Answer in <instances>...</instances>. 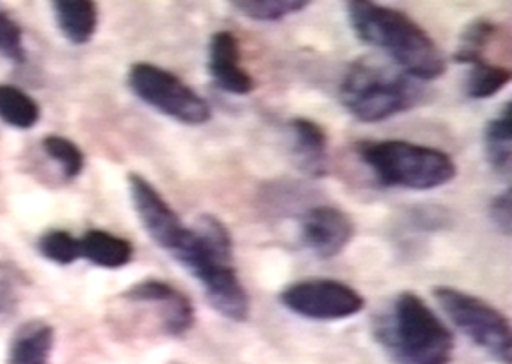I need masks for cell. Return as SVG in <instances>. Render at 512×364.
<instances>
[{
    "label": "cell",
    "mask_w": 512,
    "mask_h": 364,
    "mask_svg": "<svg viewBox=\"0 0 512 364\" xmlns=\"http://www.w3.org/2000/svg\"><path fill=\"white\" fill-rule=\"evenodd\" d=\"M339 97L347 112L361 122L376 124L410 112L427 101L423 82L376 59H359L343 77Z\"/></svg>",
    "instance_id": "277c9868"
},
{
    "label": "cell",
    "mask_w": 512,
    "mask_h": 364,
    "mask_svg": "<svg viewBox=\"0 0 512 364\" xmlns=\"http://www.w3.org/2000/svg\"><path fill=\"white\" fill-rule=\"evenodd\" d=\"M126 82L139 101L172 121L201 126L212 119L210 104L183 79L157 64L135 62L128 70Z\"/></svg>",
    "instance_id": "52a82bcc"
},
{
    "label": "cell",
    "mask_w": 512,
    "mask_h": 364,
    "mask_svg": "<svg viewBox=\"0 0 512 364\" xmlns=\"http://www.w3.org/2000/svg\"><path fill=\"white\" fill-rule=\"evenodd\" d=\"M128 190L144 232L161 250L172 255L183 241L188 226L141 173H128Z\"/></svg>",
    "instance_id": "9c48e42d"
},
{
    "label": "cell",
    "mask_w": 512,
    "mask_h": 364,
    "mask_svg": "<svg viewBox=\"0 0 512 364\" xmlns=\"http://www.w3.org/2000/svg\"><path fill=\"white\" fill-rule=\"evenodd\" d=\"M511 77V70L507 66L489 61L474 62L469 66L465 79V93L476 101L491 99L511 82Z\"/></svg>",
    "instance_id": "ffe728a7"
},
{
    "label": "cell",
    "mask_w": 512,
    "mask_h": 364,
    "mask_svg": "<svg viewBox=\"0 0 512 364\" xmlns=\"http://www.w3.org/2000/svg\"><path fill=\"white\" fill-rule=\"evenodd\" d=\"M53 15L62 37L73 44H88L97 33L99 11L90 0H55Z\"/></svg>",
    "instance_id": "2e32d148"
},
{
    "label": "cell",
    "mask_w": 512,
    "mask_h": 364,
    "mask_svg": "<svg viewBox=\"0 0 512 364\" xmlns=\"http://www.w3.org/2000/svg\"><path fill=\"white\" fill-rule=\"evenodd\" d=\"M42 150L52 159L66 181H75L84 170V153L75 142L62 135H46Z\"/></svg>",
    "instance_id": "7402d4cb"
},
{
    "label": "cell",
    "mask_w": 512,
    "mask_h": 364,
    "mask_svg": "<svg viewBox=\"0 0 512 364\" xmlns=\"http://www.w3.org/2000/svg\"><path fill=\"white\" fill-rule=\"evenodd\" d=\"M356 152L379 184L387 188L429 192L449 184L458 175L449 153L423 144L400 139L363 141Z\"/></svg>",
    "instance_id": "5b68a950"
},
{
    "label": "cell",
    "mask_w": 512,
    "mask_h": 364,
    "mask_svg": "<svg viewBox=\"0 0 512 364\" xmlns=\"http://www.w3.org/2000/svg\"><path fill=\"white\" fill-rule=\"evenodd\" d=\"M288 312L310 321H343L365 310V297L336 279H303L279 294Z\"/></svg>",
    "instance_id": "ba28073f"
},
{
    "label": "cell",
    "mask_w": 512,
    "mask_h": 364,
    "mask_svg": "<svg viewBox=\"0 0 512 364\" xmlns=\"http://www.w3.org/2000/svg\"><path fill=\"white\" fill-rule=\"evenodd\" d=\"M123 299L155 308L164 334L170 337H183L194 328V304L174 284L161 279H144L132 284Z\"/></svg>",
    "instance_id": "30bf717a"
},
{
    "label": "cell",
    "mask_w": 512,
    "mask_h": 364,
    "mask_svg": "<svg viewBox=\"0 0 512 364\" xmlns=\"http://www.w3.org/2000/svg\"><path fill=\"white\" fill-rule=\"evenodd\" d=\"M500 37V26L491 19H476L461 31L458 48L454 51V61L471 66L474 62L487 61L485 53Z\"/></svg>",
    "instance_id": "d6986e66"
},
{
    "label": "cell",
    "mask_w": 512,
    "mask_h": 364,
    "mask_svg": "<svg viewBox=\"0 0 512 364\" xmlns=\"http://www.w3.org/2000/svg\"><path fill=\"white\" fill-rule=\"evenodd\" d=\"M305 0H236L232 6L250 21L277 22L308 8Z\"/></svg>",
    "instance_id": "44dd1931"
},
{
    "label": "cell",
    "mask_w": 512,
    "mask_h": 364,
    "mask_svg": "<svg viewBox=\"0 0 512 364\" xmlns=\"http://www.w3.org/2000/svg\"><path fill=\"white\" fill-rule=\"evenodd\" d=\"M489 215H491L492 223L496 224V228L503 235H511L512 226V193L511 188H507L505 192L496 195L489 206Z\"/></svg>",
    "instance_id": "d4e9b609"
},
{
    "label": "cell",
    "mask_w": 512,
    "mask_h": 364,
    "mask_svg": "<svg viewBox=\"0 0 512 364\" xmlns=\"http://www.w3.org/2000/svg\"><path fill=\"white\" fill-rule=\"evenodd\" d=\"M485 157L492 170L503 179H511L512 162V104L505 102L498 115H494L483 133Z\"/></svg>",
    "instance_id": "e0dca14e"
},
{
    "label": "cell",
    "mask_w": 512,
    "mask_h": 364,
    "mask_svg": "<svg viewBox=\"0 0 512 364\" xmlns=\"http://www.w3.org/2000/svg\"><path fill=\"white\" fill-rule=\"evenodd\" d=\"M290 155L297 170L321 179L328 173V135L325 128L307 117H296L288 122Z\"/></svg>",
    "instance_id": "4fadbf2b"
},
{
    "label": "cell",
    "mask_w": 512,
    "mask_h": 364,
    "mask_svg": "<svg viewBox=\"0 0 512 364\" xmlns=\"http://www.w3.org/2000/svg\"><path fill=\"white\" fill-rule=\"evenodd\" d=\"M372 335L394 364H449L456 348L449 326L414 292H401L378 312Z\"/></svg>",
    "instance_id": "3957f363"
},
{
    "label": "cell",
    "mask_w": 512,
    "mask_h": 364,
    "mask_svg": "<svg viewBox=\"0 0 512 364\" xmlns=\"http://www.w3.org/2000/svg\"><path fill=\"white\" fill-rule=\"evenodd\" d=\"M79 243L81 259H86L104 270H119L134 259V244L106 230H88L79 239Z\"/></svg>",
    "instance_id": "9a60e30c"
},
{
    "label": "cell",
    "mask_w": 512,
    "mask_h": 364,
    "mask_svg": "<svg viewBox=\"0 0 512 364\" xmlns=\"http://www.w3.org/2000/svg\"><path fill=\"white\" fill-rule=\"evenodd\" d=\"M37 250L50 263L70 266L81 259V243L72 233L52 228L42 233L37 241Z\"/></svg>",
    "instance_id": "603a6c76"
},
{
    "label": "cell",
    "mask_w": 512,
    "mask_h": 364,
    "mask_svg": "<svg viewBox=\"0 0 512 364\" xmlns=\"http://www.w3.org/2000/svg\"><path fill=\"white\" fill-rule=\"evenodd\" d=\"M55 330L42 319H31L13 334L6 364H50Z\"/></svg>",
    "instance_id": "5bb4252c"
},
{
    "label": "cell",
    "mask_w": 512,
    "mask_h": 364,
    "mask_svg": "<svg viewBox=\"0 0 512 364\" xmlns=\"http://www.w3.org/2000/svg\"><path fill=\"white\" fill-rule=\"evenodd\" d=\"M0 121L15 130H31L41 121V106L13 84H0Z\"/></svg>",
    "instance_id": "ac0fdd59"
},
{
    "label": "cell",
    "mask_w": 512,
    "mask_h": 364,
    "mask_svg": "<svg viewBox=\"0 0 512 364\" xmlns=\"http://www.w3.org/2000/svg\"><path fill=\"white\" fill-rule=\"evenodd\" d=\"M441 312L472 344L482 348L496 363H512L511 323L492 304L452 286L432 290Z\"/></svg>",
    "instance_id": "8992f818"
},
{
    "label": "cell",
    "mask_w": 512,
    "mask_h": 364,
    "mask_svg": "<svg viewBox=\"0 0 512 364\" xmlns=\"http://www.w3.org/2000/svg\"><path fill=\"white\" fill-rule=\"evenodd\" d=\"M347 19L359 41L385 51L412 79L434 81L447 70L438 44L407 13L370 0H352Z\"/></svg>",
    "instance_id": "7a4b0ae2"
},
{
    "label": "cell",
    "mask_w": 512,
    "mask_h": 364,
    "mask_svg": "<svg viewBox=\"0 0 512 364\" xmlns=\"http://www.w3.org/2000/svg\"><path fill=\"white\" fill-rule=\"evenodd\" d=\"M170 257L199 281L217 314L232 323L250 317V297L234 266V241L216 215H199Z\"/></svg>",
    "instance_id": "6da1fadb"
},
{
    "label": "cell",
    "mask_w": 512,
    "mask_h": 364,
    "mask_svg": "<svg viewBox=\"0 0 512 364\" xmlns=\"http://www.w3.org/2000/svg\"><path fill=\"white\" fill-rule=\"evenodd\" d=\"M0 55L13 64L26 62L21 24L6 11H0Z\"/></svg>",
    "instance_id": "cb8c5ba5"
},
{
    "label": "cell",
    "mask_w": 512,
    "mask_h": 364,
    "mask_svg": "<svg viewBox=\"0 0 512 364\" xmlns=\"http://www.w3.org/2000/svg\"><path fill=\"white\" fill-rule=\"evenodd\" d=\"M19 308V295L13 284L0 277V317H10Z\"/></svg>",
    "instance_id": "484cf974"
},
{
    "label": "cell",
    "mask_w": 512,
    "mask_h": 364,
    "mask_svg": "<svg viewBox=\"0 0 512 364\" xmlns=\"http://www.w3.org/2000/svg\"><path fill=\"white\" fill-rule=\"evenodd\" d=\"M356 226L336 206H314L299 217V241L318 259H334L354 239Z\"/></svg>",
    "instance_id": "8fae6325"
},
{
    "label": "cell",
    "mask_w": 512,
    "mask_h": 364,
    "mask_svg": "<svg viewBox=\"0 0 512 364\" xmlns=\"http://www.w3.org/2000/svg\"><path fill=\"white\" fill-rule=\"evenodd\" d=\"M208 73L219 90L232 95H248L256 88L254 77L241 62V48L236 35L217 31L208 42Z\"/></svg>",
    "instance_id": "7c38bea8"
}]
</instances>
